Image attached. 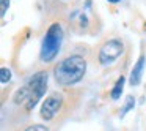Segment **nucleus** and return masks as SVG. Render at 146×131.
<instances>
[{"label":"nucleus","mask_w":146,"mask_h":131,"mask_svg":"<svg viewBox=\"0 0 146 131\" xmlns=\"http://www.w3.org/2000/svg\"><path fill=\"white\" fill-rule=\"evenodd\" d=\"M47 81L49 74L47 71H38L33 76L27 79V82L14 93V103L16 104H24L27 111H33L35 106L39 103V99L44 96L47 90Z\"/></svg>","instance_id":"f257e3e1"},{"label":"nucleus","mask_w":146,"mask_h":131,"mask_svg":"<svg viewBox=\"0 0 146 131\" xmlns=\"http://www.w3.org/2000/svg\"><path fill=\"white\" fill-rule=\"evenodd\" d=\"M86 73V60L82 55H71L60 60L54 68V77L58 85L71 87L83 79Z\"/></svg>","instance_id":"f03ea898"},{"label":"nucleus","mask_w":146,"mask_h":131,"mask_svg":"<svg viewBox=\"0 0 146 131\" xmlns=\"http://www.w3.org/2000/svg\"><path fill=\"white\" fill-rule=\"evenodd\" d=\"M63 41V30L61 26L58 22H54L46 32V36L42 38V44H41V52L39 57L42 62L49 63L52 62L60 52V46Z\"/></svg>","instance_id":"7ed1b4c3"},{"label":"nucleus","mask_w":146,"mask_h":131,"mask_svg":"<svg viewBox=\"0 0 146 131\" xmlns=\"http://www.w3.org/2000/svg\"><path fill=\"white\" fill-rule=\"evenodd\" d=\"M124 52V43L118 38L113 40H108L102 44V48L99 49V54H98V60L102 67L105 65H110L119 57L121 54Z\"/></svg>","instance_id":"20e7f679"},{"label":"nucleus","mask_w":146,"mask_h":131,"mask_svg":"<svg viewBox=\"0 0 146 131\" xmlns=\"http://www.w3.org/2000/svg\"><path fill=\"white\" fill-rule=\"evenodd\" d=\"M61 104H63V96L60 93H52L50 96H47L41 106V112H39L41 118H44L46 122L52 120L61 109Z\"/></svg>","instance_id":"39448f33"},{"label":"nucleus","mask_w":146,"mask_h":131,"mask_svg":"<svg viewBox=\"0 0 146 131\" xmlns=\"http://www.w3.org/2000/svg\"><path fill=\"white\" fill-rule=\"evenodd\" d=\"M145 65H146V57L145 55H140L137 63L133 65L132 68V73H130V77H129V82L132 87H137L140 85L141 82V77H143V70H145Z\"/></svg>","instance_id":"423d86ee"},{"label":"nucleus","mask_w":146,"mask_h":131,"mask_svg":"<svg viewBox=\"0 0 146 131\" xmlns=\"http://www.w3.org/2000/svg\"><path fill=\"white\" fill-rule=\"evenodd\" d=\"M124 82H126V77L121 74V76L116 79V82H115L113 89H111V92H110V98L111 99L116 101V99L121 98V93H123V89H124Z\"/></svg>","instance_id":"0eeeda50"},{"label":"nucleus","mask_w":146,"mask_h":131,"mask_svg":"<svg viewBox=\"0 0 146 131\" xmlns=\"http://www.w3.org/2000/svg\"><path fill=\"white\" fill-rule=\"evenodd\" d=\"M133 106H135V98L133 96H127L126 98V103H124V106H123V109H121V114H119V117L123 118V117H126V114L129 111H132L133 109Z\"/></svg>","instance_id":"6e6552de"},{"label":"nucleus","mask_w":146,"mask_h":131,"mask_svg":"<svg viewBox=\"0 0 146 131\" xmlns=\"http://www.w3.org/2000/svg\"><path fill=\"white\" fill-rule=\"evenodd\" d=\"M10 79H11V70L7 67H3L0 70V82L7 84V82H10Z\"/></svg>","instance_id":"1a4fd4ad"},{"label":"nucleus","mask_w":146,"mask_h":131,"mask_svg":"<svg viewBox=\"0 0 146 131\" xmlns=\"http://www.w3.org/2000/svg\"><path fill=\"white\" fill-rule=\"evenodd\" d=\"M24 131H49V128L46 126V125L36 123V125H30V126H27Z\"/></svg>","instance_id":"9d476101"},{"label":"nucleus","mask_w":146,"mask_h":131,"mask_svg":"<svg viewBox=\"0 0 146 131\" xmlns=\"http://www.w3.org/2000/svg\"><path fill=\"white\" fill-rule=\"evenodd\" d=\"M8 8H10V0H2V3H0V14H2V17H5Z\"/></svg>","instance_id":"9b49d317"},{"label":"nucleus","mask_w":146,"mask_h":131,"mask_svg":"<svg viewBox=\"0 0 146 131\" xmlns=\"http://www.w3.org/2000/svg\"><path fill=\"white\" fill-rule=\"evenodd\" d=\"M107 2H110V3H118V2H121V0H107Z\"/></svg>","instance_id":"f8f14e48"}]
</instances>
